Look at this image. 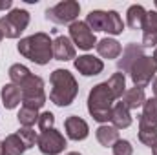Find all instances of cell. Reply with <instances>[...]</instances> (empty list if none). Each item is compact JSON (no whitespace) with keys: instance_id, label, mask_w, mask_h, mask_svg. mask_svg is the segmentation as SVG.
<instances>
[{"instance_id":"6da1fadb","label":"cell","mask_w":157,"mask_h":155,"mask_svg":"<svg viewBox=\"0 0 157 155\" xmlns=\"http://www.w3.org/2000/svg\"><path fill=\"white\" fill-rule=\"evenodd\" d=\"M51 82V91H49V100L60 108L70 106L78 93V86L75 77L68 70H55L49 77Z\"/></svg>"},{"instance_id":"7a4b0ae2","label":"cell","mask_w":157,"mask_h":155,"mask_svg":"<svg viewBox=\"0 0 157 155\" xmlns=\"http://www.w3.org/2000/svg\"><path fill=\"white\" fill-rule=\"evenodd\" d=\"M18 53L26 59H29L31 62L44 66L53 59V42L49 39V35L46 33H35L31 37H26L18 42Z\"/></svg>"},{"instance_id":"3957f363","label":"cell","mask_w":157,"mask_h":155,"mask_svg":"<svg viewBox=\"0 0 157 155\" xmlns=\"http://www.w3.org/2000/svg\"><path fill=\"white\" fill-rule=\"evenodd\" d=\"M113 100H117V97L113 95V91L110 89V86L106 82L97 84L88 97V112L97 122H108L112 117L113 110Z\"/></svg>"},{"instance_id":"277c9868","label":"cell","mask_w":157,"mask_h":155,"mask_svg":"<svg viewBox=\"0 0 157 155\" xmlns=\"http://www.w3.org/2000/svg\"><path fill=\"white\" fill-rule=\"evenodd\" d=\"M86 24L90 26L91 31H104L110 35H121L124 31L122 18L119 17L117 11H90L86 17Z\"/></svg>"},{"instance_id":"5b68a950","label":"cell","mask_w":157,"mask_h":155,"mask_svg":"<svg viewBox=\"0 0 157 155\" xmlns=\"http://www.w3.org/2000/svg\"><path fill=\"white\" fill-rule=\"evenodd\" d=\"M22 89V106L39 110L46 104V91H44V80L37 75H29L24 82L18 84Z\"/></svg>"},{"instance_id":"8992f818","label":"cell","mask_w":157,"mask_h":155,"mask_svg":"<svg viewBox=\"0 0 157 155\" xmlns=\"http://www.w3.org/2000/svg\"><path fill=\"white\" fill-rule=\"evenodd\" d=\"M128 73H130L132 82H133L135 88H143V89H144V88L152 82L154 75L157 73V62L154 60V57L143 55V57H139V59L130 66Z\"/></svg>"},{"instance_id":"52a82bcc","label":"cell","mask_w":157,"mask_h":155,"mask_svg":"<svg viewBox=\"0 0 157 155\" xmlns=\"http://www.w3.org/2000/svg\"><path fill=\"white\" fill-rule=\"evenodd\" d=\"M29 26V13L26 9H11L0 18V31L7 39H18L20 33Z\"/></svg>"},{"instance_id":"ba28073f","label":"cell","mask_w":157,"mask_h":155,"mask_svg":"<svg viewBox=\"0 0 157 155\" xmlns=\"http://www.w3.org/2000/svg\"><path fill=\"white\" fill-rule=\"evenodd\" d=\"M80 13V4L75 0H64L59 2L53 7L46 9V18L55 24H73Z\"/></svg>"},{"instance_id":"9c48e42d","label":"cell","mask_w":157,"mask_h":155,"mask_svg":"<svg viewBox=\"0 0 157 155\" xmlns=\"http://www.w3.org/2000/svg\"><path fill=\"white\" fill-rule=\"evenodd\" d=\"M37 144H39V150L44 155H59L66 148V139H64V135L60 131L51 128V130L40 131Z\"/></svg>"},{"instance_id":"30bf717a","label":"cell","mask_w":157,"mask_h":155,"mask_svg":"<svg viewBox=\"0 0 157 155\" xmlns=\"http://www.w3.org/2000/svg\"><path fill=\"white\" fill-rule=\"evenodd\" d=\"M70 40L78 46V49H93V46H97V39L95 33L90 29V26L86 22L75 20L73 24H70Z\"/></svg>"},{"instance_id":"8fae6325","label":"cell","mask_w":157,"mask_h":155,"mask_svg":"<svg viewBox=\"0 0 157 155\" xmlns=\"http://www.w3.org/2000/svg\"><path fill=\"white\" fill-rule=\"evenodd\" d=\"M75 70L84 77H95L104 70V62L101 59H95L93 55H82L75 59Z\"/></svg>"},{"instance_id":"7c38bea8","label":"cell","mask_w":157,"mask_h":155,"mask_svg":"<svg viewBox=\"0 0 157 155\" xmlns=\"http://www.w3.org/2000/svg\"><path fill=\"white\" fill-rule=\"evenodd\" d=\"M64 128H66V135L71 141H84L90 133V128L86 124L84 119H80L77 115H71L64 120Z\"/></svg>"},{"instance_id":"4fadbf2b","label":"cell","mask_w":157,"mask_h":155,"mask_svg":"<svg viewBox=\"0 0 157 155\" xmlns=\"http://www.w3.org/2000/svg\"><path fill=\"white\" fill-rule=\"evenodd\" d=\"M143 47L157 46V11H146L143 22Z\"/></svg>"},{"instance_id":"5bb4252c","label":"cell","mask_w":157,"mask_h":155,"mask_svg":"<svg viewBox=\"0 0 157 155\" xmlns=\"http://www.w3.org/2000/svg\"><path fill=\"white\" fill-rule=\"evenodd\" d=\"M143 55H144V47H143V46H139V44H135V42L128 44V46L122 49V59H119V62H117L119 71L128 73L130 66H132L139 57H143Z\"/></svg>"},{"instance_id":"9a60e30c","label":"cell","mask_w":157,"mask_h":155,"mask_svg":"<svg viewBox=\"0 0 157 155\" xmlns=\"http://www.w3.org/2000/svg\"><path fill=\"white\" fill-rule=\"evenodd\" d=\"M53 57L57 60H71L75 59V46L71 44L70 37H57L53 40Z\"/></svg>"},{"instance_id":"2e32d148","label":"cell","mask_w":157,"mask_h":155,"mask_svg":"<svg viewBox=\"0 0 157 155\" xmlns=\"http://www.w3.org/2000/svg\"><path fill=\"white\" fill-rule=\"evenodd\" d=\"M139 126L144 128H157V99H146L143 104V113L139 117Z\"/></svg>"},{"instance_id":"e0dca14e","label":"cell","mask_w":157,"mask_h":155,"mask_svg":"<svg viewBox=\"0 0 157 155\" xmlns=\"http://www.w3.org/2000/svg\"><path fill=\"white\" fill-rule=\"evenodd\" d=\"M0 148H2V155H22L28 150L26 142L22 141V137H20L18 133L7 135V137L2 141Z\"/></svg>"},{"instance_id":"ac0fdd59","label":"cell","mask_w":157,"mask_h":155,"mask_svg":"<svg viewBox=\"0 0 157 155\" xmlns=\"http://www.w3.org/2000/svg\"><path fill=\"white\" fill-rule=\"evenodd\" d=\"M2 102H4V106H6L7 110L17 108V106L22 102V89H20L17 84H13V82L6 84V86L2 88Z\"/></svg>"},{"instance_id":"d6986e66","label":"cell","mask_w":157,"mask_h":155,"mask_svg":"<svg viewBox=\"0 0 157 155\" xmlns=\"http://www.w3.org/2000/svg\"><path fill=\"white\" fill-rule=\"evenodd\" d=\"M112 124L115 130H124L132 124V115H130V110L122 104V102H117L112 110V117H110Z\"/></svg>"},{"instance_id":"ffe728a7","label":"cell","mask_w":157,"mask_h":155,"mask_svg":"<svg viewBox=\"0 0 157 155\" xmlns=\"http://www.w3.org/2000/svg\"><path fill=\"white\" fill-rule=\"evenodd\" d=\"M121 99H122L121 102H122L128 110H137V108H141V106L144 104L146 95H144V89H143V88H135V86H133L132 89H126Z\"/></svg>"},{"instance_id":"44dd1931","label":"cell","mask_w":157,"mask_h":155,"mask_svg":"<svg viewBox=\"0 0 157 155\" xmlns=\"http://www.w3.org/2000/svg\"><path fill=\"white\" fill-rule=\"evenodd\" d=\"M97 53L102 59H117L122 53V46L119 44L115 39H102L97 42Z\"/></svg>"},{"instance_id":"7402d4cb","label":"cell","mask_w":157,"mask_h":155,"mask_svg":"<svg viewBox=\"0 0 157 155\" xmlns=\"http://www.w3.org/2000/svg\"><path fill=\"white\" fill-rule=\"evenodd\" d=\"M144 18H146V9L143 6L135 4V6L128 7V11H126V24H128L130 29H141Z\"/></svg>"},{"instance_id":"603a6c76","label":"cell","mask_w":157,"mask_h":155,"mask_svg":"<svg viewBox=\"0 0 157 155\" xmlns=\"http://www.w3.org/2000/svg\"><path fill=\"white\" fill-rule=\"evenodd\" d=\"M95 135H97L99 144H101V146H106V148H108V146H113L119 141V131L113 126H108V124L99 126L97 131H95Z\"/></svg>"},{"instance_id":"cb8c5ba5","label":"cell","mask_w":157,"mask_h":155,"mask_svg":"<svg viewBox=\"0 0 157 155\" xmlns=\"http://www.w3.org/2000/svg\"><path fill=\"white\" fill-rule=\"evenodd\" d=\"M106 84L110 86V89L113 91V95L117 99H121L124 95V91H126V77H124V73H113L106 80Z\"/></svg>"},{"instance_id":"d4e9b609","label":"cell","mask_w":157,"mask_h":155,"mask_svg":"<svg viewBox=\"0 0 157 155\" xmlns=\"http://www.w3.org/2000/svg\"><path fill=\"white\" fill-rule=\"evenodd\" d=\"M18 122L22 124V126H26V128H33L35 126V122H39V110H33V108H26V106H22L20 108V112H18Z\"/></svg>"},{"instance_id":"484cf974","label":"cell","mask_w":157,"mask_h":155,"mask_svg":"<svg viewBox=\"0 0 157 155\" xmlns=\"http://www.w3.org/2000/svg\"><path fill=\"white\" fill-rule=\"evenodd\" d=\"M31 75V71L26 68V66H22V64H13L11 68H9V78H11V82L13 84H20V82H24L26 78Z\"/></svg>"},{"instance_id":"4316f807","label":"cell","mask_w":157,"mask_h":155,"mask_svg":"<svg viewBox=\"0 0 157 155\" xmlns=\"http://www.w3.org/2000/svg\"><path fill=\"white\" fill-rule=\"evenodd\" d=\"M139 141L150 148L157 146V128H144L139 126Z\"/></svg>"},{"instance_id":"83f0119b","label":"cell","mask_w":157,"mask_h":155,"mask_svg":"<svg viewBox=\"0 0 157 155\" xmlns=\"http://www.w3.org/2000/svg\"><path fill=\"white\" fill-rule=\"evenodd\" d=\"M17 133L22 137V141L26 142L28 150H29L31 146H35V142H37V139H39V135H37V131H35L33 128H26V126H22V128L17 131Z\"/></svg>"},{"instance_id":"f1b7e54d","label":"cell","mask_w":157,"mask_h":155,"mask_svg":"<svg viewBox=\"0 0 157 155\" xmlns=\"http://www.w3.org/2000/svg\"><path fill=\"white\" fill-rule=\"evenodd\" d=\"M39 128L40 131H46V130H51V128H55V115L51 113V112H44V113H40L39 115Z\"/></svg>"},{"instance_id":"f546056e","label":"cell","mask_w":157,"mask_h":155,"mask_svg":"<svg viewBox=\"0 0 157 155\" xmlns=\"http://www.w3.org/2000/svg\"><path fill=\"white\" fill-rule=\"evenodd\" d=\"M112 148H113V155H132L133 153L132 144H130L128 141H122V139H119Z\"/></svg>"},{"instance_id":"4dcf8cb0","label":"cell","mask_w":157,"mask_h":155,"mask_svg":"<svg viewBox=\"0 0 157 155\" xmlns=\"http://www.w3.org/2000/svg\"><path fill=\"white\" fill-rule=\"evenodd\" d=\"M13 4H11V0H0V11H6V9H9Z\"/></svg>"},{"instance_id":"1f68e13d","label":"cell","mask_w":157,"mask_h":155,"mask_svg":"<svg viewBox=\"0 0 157 155\" xmlns=\"http://www.w3.org/2000/svg\"><path fill=\"white\" fill-rule=\"evenodd\" d=\"M154 93H155V99H157V78H155V82H154Z\"/></svg>"},{"instance_id":"d6a6232c","label":"cell","mask_w":157,"mask_h":155,"mask_svg":"<svg viewBox=\"0 0 157 155\" xmlns=\"http://www.w3.org/2000/svg\"><path fill=\"white\" fill-rule=\"evenodd\" d=\"M154 60L157 62V47H155V51H154Z\"/></svg>"},{"instance_id":"836d02e7","label":"cell","mask_w":157,"mask_h":155,"mask_svg":"<svg viewBox=\"0 0 157 155\" xmlns=\"http://www.w3.org/2000/svg\"><path fill=\"white\" fill-rule=\"evenodd\" d=\"M66 155H80V153H77V152H70V153H66Z\"/></svg>"},{"instance_id":"e575fe53","label":"cell","mask_w":157,"mask_h":155,"mask_svg":"<svg viewBox=\"0 0 157 155\" xmlns=\"http://www.w3.org/2000/svg\"><path fill=\"white\" fill-rule=\"evenodd\" d=\"M152 150H154V155H157V146L155 148H152Z\"/></svg>"},{"instance_id":"d590c367","label":"cell","mask_w":157,"mask_h":155,"mask_svg":"<svg viewBox=\"0 0 157 155\" xmlns=\"http://www.w3.org/2000/svg\"><path fill=\"white\" fill-rule=\"evenodd\" d=\"M2 37H4V35H2V31H0V40H2Z\"/></svg>"},{"instance_id":"8d00e7d4","label":"cell","mask_w":157,"mask_h":155,"mask_svg":"<svg viewBox=\"0 0 157 155\" xmlns=\"http://www.w3.org/2000/svg\"><path fill=\"white\" fill-rule=\"evenodd\" d=\"M0 144H2V142H0ZM0 155H2V148H0Z\"/></svg>"},{"instance_id":"74e56055","label":"cell","mask_w":157,"mask_h":155,"mask_svg":"<svg viewBox=\"0 0 157 155\" xmlns=\"http://www.w3.org/2000/svg\"><path fill=\"white\" fill-rule=\"evenodd\" d=\"M155 7H157V0H155Z\"/></svg>"}]
</instances>
